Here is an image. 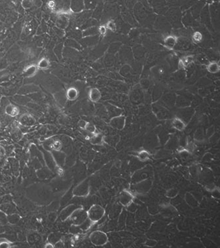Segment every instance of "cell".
Masks as SVG:
<instances>
[{
  "label": "cell",
  "mask_w": 220,
  "mask_h": 248,
  "mask_svg": "<svg viewBox=\"0 0 220 248\" xmlns=\"http://www.w3.org/2000/svg\"><path fill=\"white\" fill-rule=\"evenodd\" d=\"M78 208H80V206L76 205H69L68 206L65 207L62 210V211L60 213V218L62 221H65L69 219L70 215H72L73 212Z\"/></svg>",
  "instance_id": "10"
},
{
  "label": "cell",
  "mask_w": 220,
  "mask_h": 248,
  "mask_svg": "<svg viewBox=\"0 0 220 248\" xmlns=\"http://www.w3.org/2000/svg\"><path fill=\"white\" fill-rule=\"evenodd\" d=\"M19 122L22 126L31 127L36 124V119L30 115L24 114L21 116Z\"/></svg>",
  "instance_id": "14"
},
{
  "label": "cell",
  "mask_w": 220,
  "mask_h": 248,
  "mask_svg": "<svg viewBox=\"0 0 220 248\" xmlns=\"http://www.w3.org/2000/svg\"><path fill=\"white\" fill-rule=\"evenodd\" d=\"M7 223H8V221H7V215L0 210V224L5 225Z\"/></svg>",
  "instance_id": "38"
},
{
  "label": "cell",
  "mask_w": 220,
  "mask_h": 248,
  "mask_svg": "<svg viewBox=\"0 0 220 248\" xmlns=\"http://www.w3.org/2000/svg\"><path fill=\"white\" fill-rule=\"evenodd\" d=\"M91 242L95 246H103L107 243L108 238L107 236L103 232L100 231H95L94 232H92L90 235Z\"/></svg>",
  "instance_id": "3"
},
{
  "label": "cell",
  "mask_w": 220,
  "mask_h": 248,
  "mask_svg": "<svg viewBox=\"0 0 220 248\" xmlns=\"http://www.w3.org/2000/svg\"><path fill=\"white\" fill-rule=\"evenodd\" d=\"M191 40L193 43L196 44L201 43L203 40L202 34L199 31H195V32H193L191 36Z\"/></svg>",
  "instance_id": "26"
},
{
  "label": "cell",
  "mask_w": 220,
  "mask_h": 248,
  "mask_svg": "<svg viewBox=\"0 0 220 248\" xmlns=\"http://www.w3.org/2000/svg\"><path fill=\"white\" fill-rule=\"evenodd\" d=\"M52 155H53V157L55 161V163L59 165V167L62 166V165L65 164V155L64 154V153L61 152L60 151H55V150H53V153H52Z\"/></svg>",
  "instance_id": "19"
},
{
  "label": "cell",
  "mask_w": 220,
  "mask_h": 248,
  "mask_svg": "<svg viewBox=\"0 0 220 248\" xmlns=\"http://www.w3.org/2000/svg\"><path fill=\"white\" fill-rule=\"evenodd\" d=\"M69 23V18L66 17L65 16H62L59 18V19L57 21V26L59 28L64 29L67 27Z\"/></svg>",
  "instance_id": "25"
},
{
  "label": "cell",
  "mask_w": 220,
  "mask_h": 248,
  "mask_svg": "<svg viewBox=\"0 0 220 248\" xmlns=\"http://www.w3.org/2000/svg\"><path fill=\"white\" fill-rule=\"evenodd\" d=\"M3 231H4V228L2 227V225L0 224V234H1L2 232H3Z\"/></svg>",
  "instance_id": "51"
},
{
  "label": "cell",
  "mask_w": 220,
  "mask_h": 248,
  "mask_svg": "<svg viewBox=\"0 0 220 248\" xmlns=\"http://www.w3.org/2000/svg\"><path fill=\"white\" fill-rule=\"evenodd\" d=\"M71 0H55L53 9L59 13H66L70 9Z\"/></svg>",
  "instance_id": "6"
},
{
  "label": "cell",
  "mask_w": 220,
  "mask_h": 248,
  "mask_svg": "<svg viewBox=\"0 0 220 248\" xmlns=\"http://www.w3.org/2000/svg\"><path fill=\"white\" fill-rule=\"evenodd\" d=\"M98 34L97 28L95 27H91L87 28L83 32V34L84 36H94Z\"/></svg>",
  "instance_id": "29"
},
{
  "label": "cell",
  "mask_w": 220,
  "mask_h": 248,
  "mask_svg": "<svg viewBox=\"0 0 220 248\" xmlns=\"http://www.w3.org/2000/svg\"><path fill=\"white\" fill-rule=\"evenodd\" d=\"M206 70L211 74L218 73L220 70V66L217 61H211L206 64Z\"/></svg>",
  "instance_id": "23"
},
{
  "label": "cell",
  "mask_w": 220,
  "mask_h": 248,
  "mask_svg": "<svg viewBox=\"0 0 220 248\" xmlns=\"http://www.w3.org/2000/svg\"><path fill=\"white\" fill-rule=\"evenodd\" d=\"M89 191V180H85L76 186L73 190L72 194L78 197L86 196Z\"/></svg>",
  "instance_id": "4"
},
{
  "label": "cell",
  "mask_w": 220,
  "mask_h": 248,
  "mask_svg": "<svg viewBox=\"0 0 220 248\" xmlns=\"http://www.w3.org/2000/svg\"><path fill=\"white\" fill-rule=\"evenodd\" d=\"M22 7L26 9H28L32 6V2L31 0H23L22 1Z\"/></svg>",
  "instance_id": "41"
},
{
  "label": "cell",
  "mask_w": 220,
  "mask_h": 248,
  "mask_svg": "<svg viewBox=\"0 0 220 248\" xmlns=\"http://www.w3.org/2000/svg\"><path fill=\"white\" fill-rule=\"evenodd\" d=\"M128 207V210L131 212H133L137 209L136 205L134 204H132V203H131V204H130Z\"/></svg>",
  "instance_id": "45"
},
{
  "label": "cell",
  "mask_w": 220,
  "mask_h": 248,
  "mask_svg": "<svg viewBox=\"0 0 220 248\" xmlns=\"http://www.w3.org/2000/svg\"><path fill=\"white\" fill-rule=\"evenodd\" d=\"M88 218V213H85L84 210L81 208H78L75 210L73 212L70 217H69V219L70 222H72L74 225L75 226H78L80 225L81 223L87 219Z\"/></svg>",
  "instance_id": "2"
},
{
  "label": "cell",
  "mask_w": 220,
  "mask_h": 248,
  "mask_svg": "<svg viewBox=\"0 0 220 248\" xmlns=\"http://www.w3.org/2000/svg\"><path fill=\"white\" fill-rule=\"evenodd\" d=\"M87 123L88 122L86 121H84V120H80V121H79V122H78V126H79V127L81 129L84 130L85 126H86Z\"/></svg>",
  "instance_id": "43"
},
{
  "label": "cell",
  "mask_w": 220,
  "mask_h": 248,
  "mask_svg": "<svg viewBox=\"0 0 220 248\" xmlns=\"http://www.w3.org/2000/svg\"><path fill=\"white\" fill-rule=\"evenodd\" d=\"M37 71V67L34 65H31L27 67V69L25 70V73L28 77L33 76Z\"/></svg>",
  "instance_id": "35"
},
{
  "label": "cell",
  "mask_w": 220,
  "mask_h": 248,
  "mask_svg": "<svg viewBox=\"0 0 220 248\" xmlns=\"http://www.w3.org/2000/svg\"><path fill=\"white\" fill-rule=\"evenodd\" d=\"M153 111L155 114L157 115V117L160 119H166L170 117V113L165 107H164L157 103H155L152 106Z\"/></svg>",
  "instance_id": "11"
},
{
  "label": "cell",
  "mask_w": 220,
  "mask_h": 248,
  "mask_svg": "<svg viewBox=\"0 0 220 248\" xmlns=\"http://www.w3.org/2000/svg\"><path fill=\"white\" fill-rule=\"evenodd\" d=\"M156 244V242L154 240H148L146 243V245L148 246H150V247H153L155 246Z\"/></svg>",
  "instance_id": "47"
},
{
  "label": "cell",
  "mask_w": 220,
  "mask_h": 248,
  "mask_svg": "<svg viewBox=\"0 0 220 248\" xmlns=\"http://www.w3.org/2000/svg\"><path fill=\"white\" fill-rule=\"evenodd\" d=\"M152 175L151 169H148V167L144 168L143 170L138 171L133 176V181L134 182H138L142 180L148 178Z\"/></svg>",
  "instance_id": "7"
},
{
  "label": "cell",
  "mask_w": 220,
  "mask_h": 248,
  "mask_svg": "<svg viewBox=\"0 0 220 248\" xmlns=\"http://www.w3.org/2000/svg\"><path fill=\"white\" fill-rule=\"evenodd\" d=\"M105 26H106L107 30H109V31L111 32H115L116 31V30H117L116 24V22L113 20L108 21L106 23Z\"/></svg>",
  "instance_id": "30"
},
{
  "label": "cell",
  "mask_w": 220,
  "mask_h": 248,
  "mask_svg": "<svg viewBox=\"0 0 220 248\" xmlns=\"http://www.w3.org/2000/svg\"><path fill=\"white\" fill-rule=\"evenodd\" d=\"M89 99L92 102L97 103L101 98V92L97 88H92L89 90Z\"/></svg>",
  "instance_id": "16"
},
{
  "label": "cell",
  "mask_w": 220,
  "mask_h": 248,
  "mask_svg": "<svg viewBox=\"0 0 220 248\" xmlns=\"http://www.w3.org/2000/svg\"><path fill=\"white\" fill-rule=\"evenodd\" d=\"M84 130H85V131H87L88 132L93 134H96V131H97L96 127H95V126L94 125V124L91 123V122H88L87 125H86V126H85Z\"/></svg>",
  "instance_id": "32"
},
{
  "label": "cell",
  "mask_w": 220,
  "mask_h": 248,
  "mask_svg": "<svg viewBox=\"0 0 220 248\" xmlns=\"http://www.w3.org/2000/svg\"><path fill=\"white\" fill-rule=\"evenodd\" d=\"M5 113L9 116H12V117H14V116H17L18 113H19V109L18 108L13 104H9L5 107Z\"/></svg>",
  "instance_id": "21"
},
{
  "label": "cell",
  "mask_w": 220,
  "mask_h": 248,
  "mask_svg": "<svg viewBox=\"0 0 220 248\" xmlns=\"http://www.w3.org/2000/svg\"><path fill=\"white\" fill-rule=\"evenodd\" d=\"M0 210L6 213L7 215H10V214L16 213L15 206L11 201L0 204Z\"/></svg>",
  "instance_id": "17"
},
{
  "label": "cell",
  "mask_w": 220,
  "mask_h": 248,
  "mask_svg": "<svg viewBox=\"0 0 220 248\" xmlns=\"http://www.w3.org/2000/svg\"><path fill=\"white\" fill-rule=\"evenodd\" d=\"M45 247L46 248H49V247H54V245L53 243H51L50 242H47L46 243V245H45Z\"/></svg>",
  "instance_id": "50"
},
{
  "label": "cell",
  "mask_w": 220,
  "mask_h": 248,
  "mask_svg": "<svg viewBox=\"0 0 220 248\" xmlns=\"http://www.w3.org/2000/svg\"><path fill=\"white\" fill-rule=\"evenodd\" d=\"M48 219L51 222H55V220L57 219V214L54 211L50 212L48 215Z\"/></svg>",
  "instance_id": "42"
},
{
  "label": "cell",
  "mask_w": 220,
  "mask_h": 248,
  "mask_svg": "<svg viewBox=\"0 0 220 248\" xmlns=\"http://www.w3.org/2000/svg\"><path fill=\"white\" fill-rule=\"evenodd\" d=\"M70 7L74 12H80L84 7V0H71Z\"/></svg>",
  "instance_id": "22"
},
{
  "label": "cell",
  "mask_w": 220,
  "mask_h": 248,
  "mask_svg": "<svg viewBox=\"0 0 220 248\" xmlns=\"http://www.w3.org/2000/svg\"><path fill=\"white\" fill-rule=\"evenodd\" d=\"M152 184V181L150 180H144L142 181L138 182L136 184H134L132 189L137 193H145L151 188Z\"/></svg>",
  "instance_id": "5"
},
{
  "label": "cell",
  "mask_w": 220,
  "mask_h": 248,
  "mask_svg": "<svg viewBox=\"0 0 220 248\" xmlns=\"http://www.w3.org/2000/svg\"><path fill=\"white\" fill-rule=\"evenodd\" d=\"M18 162L17 161H16V160H14V159H11V169H12V171H13V172H18Z\"/></svg>",
  "instance_id": "39"
},
{
  "label": "cell",
  "mask_w": 220,
  "mask_h": 248,
  "mask_svg": "<svg viewBox=\"0 0 220 248\" xmlns=\"http://www.w3.org/2000/svg\"><path fill=\"white\" fill-rule=\"evenodd\" d=\"M54 247H64V243H63L61 240H59V241H57L54 244Z\"/></svg>",
  "instance_id": "46"
},
{
  "label": "cell",
  "mask_w": 220,
  "mask_h": 248,
  "mask_svg": "<svg viewBox=\"0 0 220 248\" xmlns=\"http://www.w3.org/2000/svg\"><path fill=\"white\" fill-rule=\"evenodd\" d=\"M133 201V195L128 191H123L120 195V204L125 207H128Z\"/></svg>",
  "instance_id": "15"
},
{
  "label": "cell",
  "mask_w": 220,
  "mask_h": 248,
  "mask_svg": "<svg viewBox=\"0 0 220 248\" xmlns=\"http://www.w3.org/2000/svg\"><path fill=\"white\" fill-rule=\"evenodd\" d=\"M171 125L175 129L179 131H183L186 127V123L180 118L176 116L171 121Z\"/></svg>",
  "instance_id": "20"
},
{
  "label": "cell",
  "mask_w": 220,
  "mask_h": 248,
  "mask_svg": "<svg viewBox=\"0 0 220 248\" xmlns=\"http://www.w3.org/2000/svg\"><path fill=\"white\" fill-rule=\"evenodd\" d=\"M88 217L91 222H97L102 219L105 215V209L100 205H93L89 209Z\"/></svg>",
  "instance_id": "1"
},
{
  "label": "cell",
  "mask_w": 220,
  "mask_h": 248,
  "mask_svg": "<svg viewBox=\"0 0 220 248\" xmlns=\"http://www.w3.org/2000/svg\"><path fill=\"white\" fill-rule=\"evenodd\" d=\"M89 140L91 142V144L95 145H100L103 142V138L100 134H95L89 138Z\"/></svg>",
  "instance_id": "27"
},
{
  "label": "cell",
  "mask_w": 220,
  "mask_h": 248,
  "mask_svg": "<svg viewBox=\"0 0 220 248\" xmlns=\"http://www.w3.org/2000/svg\"><path fill=\"white\" fill-rule=\"evenodd\" d=\"M97 31H98V34L100 36L105 37L107 35L108 30L106 27L105 24H102V25L99 26V27H97Z\"/></svg>",
  "instance_id": "37"
},
{
  "label": "cell",
  "mask_w": 220,
  "mask_h": 248,
  "mask_svg": "<svg viewBox=\"0 0 220 248\" xmlns=\"http://www.w3.org/2000/svg\"><path fill=\"white\" fill-rule=\"evenodd\" d=\"M137 157L139 158V159L141 160V161H146L147 159H148L149 158V153L147 152V151H141L140 152L137 153Z\"/></svg>",
  "instance_id": "34"
},
{
  "label": "cell",
  "mask_w": 220,
  "mask_h": 248,
  "mask_svg": "<svg viewBox=\"0 0 220 248\" xmlns=\"http://www.w3.org/2000/svg\"><path fill=\"white\" fill-rule=\"evenodd\" d=\"M3 194H4V191H3V190L0 187V196H2V195Z\"/></svg>",
  "instance_id": "52"
},
{
  "label": "cell",
  "mask_w": 220,
  "mask_h": 248,
  "mask_svg": "<svg viewBox=\"0 0 220 248\" xmlns=\"http://www.w3.org/2000/svg\"><path fill=\"white\" fill-rule=\"evenodd\" d=\"M164 72H165L164 69L163 68H162V67H160V68H158V73L160 75H163L164 74Z\"/></svg>",
  "instance_id": "49"
},
{
  "label": "cell",
  "mask_w": 220,
  "mask_h": 248,
  "mask_svg": "<svg viewBox=\"0 0 220 248\" xmlns=\"http://www.w3.org/2000/svg\"><path fill=\"white\" fill-rule=\"evenodd\" d=\"M126 124V118L124 115H119L110 119V125L116 129L122 130L124 129Z\"/></svg>",
  "instance_id": "9"
},
{
  "label": "cell",
  "mask_w": 220,
  "mask_h": 248,
  "mask_svg": "<svg viewBox=\"0 0 220 248\" xmlns=\"http://www.w3.org/2000/svg\"><path fill=\"white\" fill-rule=\"evenodd\" d=\"M48 242H50L51 243H53V245L54 244L57 242V241H59V240H60V238H59V236L58 234H55V233H51V234H49V236H48Z\"/></svg>",
  "instance_id": "33"
},
{
  "label": "cell",
  "mask_w": 220,
  "mask_h": 248,
  "mask_svg": "<svg viewBox=\"0 0 220 248\" xmlns=\"http://www.w3.org/2000/svg\"><path fill=\"white\" fill-rule=\"evenodd\" d=\"M49 66V62L46 58L42 59L38 64V67H39V68L42 69H46L48 68Z\"/></svg>",
  "instance_id": "36"
},
{
  "label": "cell",
  "mask_w": 220,
  "mask_h": 248,
  "mask_svg": "<svg viewBox=\"0 0 220 248\" xmlns=\"http://www.w3.org/2000/svg\"><path fill=\"white\" fill-rule=\"evenodd\" d=\"M195 61V57L193 55H186L183 56L178 62V67L180 69H186L191 66Z\"/></svg>",
  "instance_id": "8"
},
{
  "label": "cell",
  "mask_w": 220,
  "mask_h": 248,
  "mask_svg": "<svg viewBox=\"0 0 220 248\" xmlns=\"http://www.w3.org/2000/svg\"><path fill=\"white\" fill-rule=\"evenodd\" d=\"M195 136H196V138L197 139V140H201V139H202V137H203L202 131L201 130H199L198 131H196V135H195Z\"/></svg>",
  "instance_id": "44"
},
{
  "label": "cell",
  "mask_w": 220,
  "mask_h": 248,
  "mask_svg": "<svg viewBox=\"0 0 220 248\" xmlns=\"http://www.w3.org/2000/svg\"><path fill=\"white\" fill-rule=\"evenodd\" d=\"M178 38L174 35H168L166 36L163 40L164 46L170 50H174L176 47L178 42Z\"/></svg>",
  "instance_id": "12"
},
{
  "label": "cell",
  "mask_w": 220,
  "mask_h": 248,
  "mask_svg": "<svg viewBox=\"0 0 220 248\" xmlns=\"http://www.w3.org/2000/svg\"><path fill=\"white\" fill-rule=\"evenodd\" d=\"M84 7L88 9H92L95 7L96 0H84Z\"/></svg>",
  "instance_id": "31"
},
{
  "label": "cell",
  "mask_w": 220,
  "mask_h": 248,
  "mask_svg": "<svg viewBox=\"0 0 220 248\" xmlns=\"http://www.w3.org/2000/svg\"><path fill=\"white\" fill-rule=\"evenodd\" d=\"M106 109L107 113L110 117V119L114 117V116L121 115L122 113V110L121 109L116 106H113V105H108L106 107Z\"/></svg>",
  "instance_id": "18"
},
{
  "label": "cell",
  "mask_w": 220,
  "mask_h": 248,
  "mask_svg": "<svg viewBox=\"0 0 220 248\" xmlns=\"http://www.w3.org/2000/svg\"><path fill=\"white\" fill-rule=\"evenodd\" d=\"M79 95V92L78 90L74 87H71L68 89V90L66 91V97L67 100H69V101H74L76 100L77 97Z\"/></svg>",
  "instance_id": "24"
},
{
  "label": "cell",
  "mask_w": 220,
  "mask_h": 248,
  "mask_svg": "<svg viewBox=\"0 0 220 248\" xmlns=\"http://www.w3.org/2000/svg\"><path fill=\"white\" fill-rule=\"evenodd\" d=\"M20 219H21L20 216L18 215L16 213L10 214V215H7V221H8V223H9L11 224H17V223L19 222Z\"/></svg>",
  "instance_id": "28"
},
{
  "label": "cell",
  "mask_w": 220,
  "mask_h": 248,
  "mask_svg": "<svg viewBox=\"0 0 220 248\" xmlns=\"http://www.w3.org/2000/svg\"><path fill=\"white\" fill-rule=\"evenodd\" d=\"M177 191L176 190H170L169 192H168V195H169L168 196H170V197L175 196V195H176L177 194Z\"/></svg>",
  "instance_id": "48"
},
{
  "label": "cell",
  "mask_w": 220,
  "mask_h": 248,
  "mask_svg": "<svg viewBox=\"0 0 220 248\" xmlns=\"http://www.w3.org/2000/svg\"><path fill=\"white\" fill-rule=\"evenodd\" d=\"M193 114L194 110L193 109L186 107L181 109L180 111L179 110L177 116L179 118H180L181 120H183L185 123H187L190 121V119H191Z\"/></svg>",
  "instance_id": "13"
},
{
  "label": "cell",
  "mask_w": 220,
  "mask_h": 248,
  "mask_svg": "<svg viewBox=\"0 0 220 248\" xmlns=\"http://www.w3.org/2000/svg\"><path fill=\"white\" fill-rule=\"evenodd\" d=\"M118 136H111V137H107V138H105V141L107 142L108 144H112L113 145V144H116L118 141Z\"/></svg>",
  "instance_id": "40"
}]
</instances>
